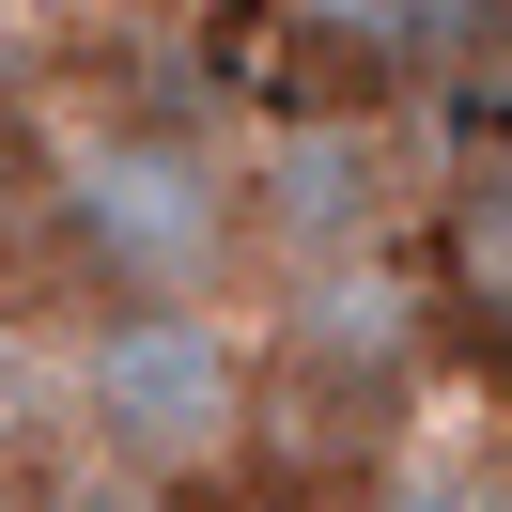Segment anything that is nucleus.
Segmentation results:
<instances>
[{"mask_svg":"<svg viewBox=\"0 0 512 512\" xmlns=\"http://www.w3.org/2000/svg\"><path fill=\"white\" fill-rule=\"evenodd\" d=\"M419 373H435V342H419L404 295L373 264H311L295 311L249 342V435L326 481H373L419 450Z\"/></svg>","mask_w":512,"mask_h":512,"instance_id":"obj_2","label":"nucleus"},{"mask_svg":"<svg viewBox=\"0 0 512 512\" xmlns=\"http://www.w3.org/2000/svg\"><path fill=\"white\" fill-rule=\"evenodd\" d=\"M47 233L94 295H218L249 264V171L187 125V109H125V125L63 140L47 171Z\"/></svg>","mask_w":512,"mask_h":512,"instance_id":"obj_1","label":"nucleus"},{"mask_svg":"<svg viewBox=\"0 0 512 512\" xmlns=\"http://www.w3.org/2000/svg\"><path fill=\"white\" fill-rule=\"evenodd\" d=\"M32 512H187V497H171V481H140V466H94V450H78Z\"/></svg>","mask_w":512,"mask_h":512,"instance_id":"obj_7","label":"nucleus"},{"mask_svg":"<svg viewBox=\"0 0 512 512\" xmlns=\"http://www.w3.org/2000/svg\"><path fill=\"white\" fill-rule=\"evenodd\" d=\"M249 249L295 264V280L388 249V140L357 125V109H311V125H280L249 156Z\"/></svg>","mask_w":512,"mask_h":512,"instance_id":"obj_4","label":"nucleus"},{"mask_svg":"<svg viewBox=\"0 0 512 512\" xmlns=\"http://www.w3.org/2000/svg\"><path fill=\"white\" fill-rule=\"evenodd\" d=\"M311 32L326 47H357V78H466L481 47L512 32V0H311Z\"/></svg>","mask_w":512,"mask_h":512,"instance_id":"obj_5","label":"nucleus"},{"mask_svg":"<svg viewBox=\"0 0 512 512\" xmlns=\"http://www.w3.org/2000/svg\"><path fill=\"white\" fill-rule=\"evenodd\" d=\"M450 264H466V295L512 326V140L466 171V187H450Z\"/></svg>","mask_w":512,"mask_h":512,"instance_id":"obj_6","label":"nucleus"},{"mask_svg":"<svg viewBox=\"0 0 512 512\" xmlns=\"http://www.w3.org/2000/svg\"><path fill=\"white\" fill-rule=\"evenodd\" d=\"M63 419L94 466L202 481L218 450H249V342L218 326V295H94V326L63 342Z\"/></svg>","mask_w":512,"mask_h":512,"instance_id":"obj_3","label":"nucleus"},{"mask_svg":"<svg viewBox=\"0 0 512 512\" xmlns=\"http://www.w3.org/2000/svg\"><path fill=\"white\" fill-rule=\"evenodd\" d=\"M357 512H481V481H466V466H373Z\"/></svg>","mask_w":512,"mask_h":512,"instance_id":"obj_8","label":"nucleus"}]
</instances>
